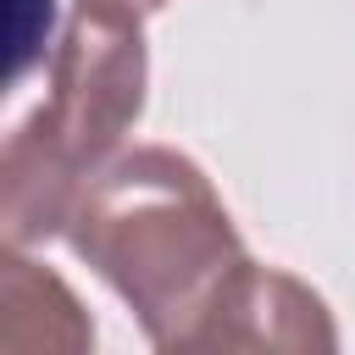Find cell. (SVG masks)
Wrapping results in <instances>:
<instances>
[{
    "label": "cell",
    "mask_w": 355,
    "mask_h": 355,
    "mask_svg": "<svg viewBox=\"0 0 355 355\" xmlns=\"http://www.w3.org/2000/svg\"><path fill=\"white\" fill-rule=\"evenodd\" d=\"M6 344H22V349H61V355H78L94 344V322L89 311L72 300V288L28 261L17 244L6 250Z\"/></svg>",
    "instance_id": "obj_4"
},
{
    "label": "cell",
    "mask_w": 355,
    "mask_h": 355,
    "mask_svg": "<svg viewBox=\"0 0 355 355\" xmlns=\"http://www.w3.org/2000/svg\"><path fill=\"white\" fill-rule=\"evenodd\" d=\"M150 50L139 17L78 6L55 55L44 100L11 128L0 150V222L6 244L28 250L67 233L78 194L122 155L128 128L144 116Z\"/></svg>",
    "instance_id": "obj_2"
},
{
    "label": "cell",
    "mask_w": 355,
    "mask_h": 355,
    "mask_svg": "<svg viewBox=\"0 0 355 355\" xmlns=\"http://www.w3.org/2000/svg\"><path fill=\"white\" fill-rule=\"evenodd\" d=\"M200 349H288V355H333L338 327L316 288L300 277L250 261V272L222 300Z\"/></svg>",
    "instance_id": "obj_3"
},
{
    "label": "cell",
    "mask_w": 355,
    "mask_h": 355,
    "mask_svg": "<svg viewBox=\"0 0 355 355\" xmlns=\"http://www.w3.org/2000/svg\"><path fill=\"white\" fill-rule=\"evenodd\" d=\"M72 255L122 294L155 349H200L250 250L200 161L166 144L122 150L67 216Z\"/></svg>",
    "instance_id": "obj_1"
},
{
    "label": "cell",
    "mask_w": 355,
    "mask_h": 355,
    "mask_svg": "<svg viewBox=\"0 0 355 355\" xmlns=\"http://www.w3.org/2000/svg\"><path fill=\"white\" fill-rule=\"evenodd\" d=\"M78 6H100V11H122V17H150V11H161L166 0H78Z\"/></svg>",
    "instance_id": "obj_5"
}]
</instances>
